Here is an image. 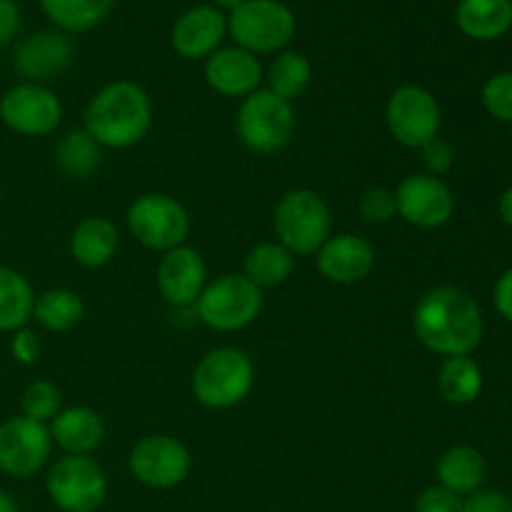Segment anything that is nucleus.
Instances as JSON below:
<instances>
[{
    "label": "nucleus",
    "instance_id": "obj_1",
    "mask_svg": "<svg viewBox=\"0 0 512 512\" xmlns=\"http://www.w3.org/2000/svg\"><path fill=\"white\" fill-rule=\"evenodd\" d=\"M415 338L435 355H470L485 335L478 300L455 285H438L418 300L413 313Z\"/></svg>",
    "mask_w": 512,
    "mask_h": 512
},
{
    "label": "nucleus",
    "instance_id": "obj_2",
    "mask_svg": "<svg viewBox=\"0 0 512 512\" xmlns=\"http://www.w3.org/2000/svg\"><path fill=\"white\" fill-rule=\"evenodd\" d=\"M153 125L150 95L133 80H115L90 98L83 128L100 148L125 150L138 145Z\"/></svg>",
    "mask_w": 512,
    "mask_h": 512
},
{
    "label": "nucleus",
    "instance_id": "obj_3",
    "mask_svg": "<svg viewBox=\"0 0 512 512\" xmlns=\"http://www.w3.org/2000/svg\"><path fill=\"white\" fill-rule=\"evenodd\" d=\"M255 385V365L240 348H215L195 365V400L210 410H230L243 403Z\"/></svg>",
    "mask_w": 512,
    "mask_h": 512
},
{
    "label": "nucleus",
    "instance_id": "obj_4",
    "mask_svg": "<svg viewBox=\"0 0 512 512\" xmlns=\"http://www.w3.org/2000/svg\"><path fill=\"white\" fill-rule=\"evenodd\" d=\"M275 238L293 255H315L333 235V215L315 190H288L273 210Z\"/></svg>",
    "mask_w": 512,
    "mask_h": 512
},
{
    "label": "nucleus",
    "instance_id": "obj_5",
    "mask_svg": "<svg viewBox=\"0 0 512 512\" xmlns=\"http://www.w3.org/2000/svg\"><path fill=\"white\" fill-rule=\"evenodd\" d=\"M263 290L243 273H228L208 283L195 300V315L215 333H238L263 313Z\"/></svg>",
    "mask_w": 512,
    "mask_h": 512
},
{
    "label": "nucleus",
    "instance_id": "obj_6",
    "mask_svg": "<svg viewBox=\"0 0 512 512\" xmlns=\"http://www.w3.org/2000/svg\"><path fill=\"white\" fill-rule=\"evenodd\" d=\"M298 30L295 13L280 0H245L228 15V33L248 53H280Z\"/></svg>",
    "mask_w": 512,
    "mask_h": 512
},
{
    "label": "nucleus",
    "instance_id": "obj_7",
    "mask_svg": "<svg viewBox=\"0 0 512 512\" xmlns=\"http://www.w3.org/2000/svg\"><path fill=\"white\" fill-rule=\"evenodd\" d=\"M238 138L258 155H275L290 145L295 135V110L290 100L265 90H255L240 103L235 118Z\"/></svg>",
    "mask_w": 512,
    "mask_h": 512
},
{
    "label": "nucleus",
    "instance_id": "obj_8",
    "mask_svg": "<svg viewBox=\"0 0 512 512\" xmlns=\"http://www.w3.org/2000/svg\"><path fill=\"white\" fill-rule=\"evenodd\" d=\"M130 235L143 248L168 253L185 245L190 235V215L180 200L165 193H145L130 203L125 215Z\"/></svg>",
    "mask_w": 512,
    "mask_h": 512
},
{
    "label": "nucleus",
    "instance_id": "obj_9",
    "mask_svg": "<svg viewBox=\"0 0 512 512\" xmlns=\"http://www.w3.org/2000/svg\"><path fill=\"white\" fill-rule=\"evenodd\" d=\"M45 490L60 512H95L105 503L108 478L90 455H63L48 470Z\"/></svg>",
    "mask_w": 512,
    "mask_h": 512
},
{
    "label": "nucleus",
    "instance_id": "obj_10",
    "mask_svg": "<svg viewBox=\"0 0 512 512\" xmlns=\"http://www.w3.org/2000/svg\"><path fill=\"white\" fill-rule=\"evenodd\" d=\"M385 125L390 135L405 148H423L433 138L440 135L443 125V113L430 93L423 85H400L393 90L385 105Z\"/></svg>",
    "mask_w": 512,
    "mask_h": 512
},
{
    "label": "nucleus",
    "instance_id": "obj_11",
    "mask_svg": "<svg viewBox=\"0 0 512 512\" xmlns=\"http://www.w3.org/2000/svg\"><path fill=\"white\" fill-rule=\"evenodd\" d=\"M0 120L5 128L25 138L55 133L63 120V103L50 88L38 83H18L0 98Z\"/></svg>",
    "mask_w": 512,
    "mask_h": 512
},
{
    "label": "nucleus",
    "instance_id": "obj_12",
    "mask_svg": "<svg viewBox=\"0 0 512 512\" xmlns=\"http://www.w3.org/2000/svg\"><path fill=\"white\" fill-rule=\"evenodd\" d=\"M130 473L138 483L153 490H170L185 483L193 468L190 450L170 435H148L130 450Z\"/></svg>",
    "mask_w": 512,
    "mask_h": 512
},
{
    "label": "nucleus",
    "instance_id": "obj_13",
    "mask_svg": "<svg viewBox=\"0 0 512 512\" xmlns=\"http://www.w3.org/2000/svg\"><path fill=\"white\" fill-rule=\"evenodd\" d=\"M53 438L45 423L18 415L0 423V473L10 478H30L48 463Z\"/></svg>",
    "mask_w": 512,
    "mask_h": 512
},
{
    "label": "nucleus",
    "instance_id": "obj_14",
    "mask_svg": "<svg viewBox=\"0 0 512 512\" xmlns=\"http://www.w3.org/2000/svg\"><path fill=\"white\" fill-rule=\"evenodd\" d=\"M393 193L400 218L420 230L443 228L455 213L453 190L435 175H408Z\"/></svg>",
    "mask_w": 512,
    "mask_h": 512
},
{
    "label": "nucleus",
    "instance_id": "obj_15",
    "mask_svg": "<svg viewBox=\"0 0 512 512\" xmlns=\"http://www.w3.org/2000/svg\"><path fill=\"white\" fill-rule=\"evenodd\" d=\"M155 283L165 303L173 308H193L208 285V265L198 250L190 245H178L163 253L155 270Z\"/></svg>",
    "mask_w": 512,
    "mask_h": 512
},
{
    "label": "nucleus",
    "instance_id": "obj_16",
    "mask_svg": "<svg viewBox=\"0 0 512 512\" xmlns=\"http://www.w3.org/2000/svg\"><path fill=\"white\" fill-rule=\"evenodd\" d=\"M73 60V43L63 30H40L13 50V70L23 83H43L63 73Z\"/></svg>",
    "mask_w": 512,
    "mask_h": 512
},
{
    "label": "nucleus",
    "instance_id": "obj_17",
    "mask_svg": "<svg viewBox=\"0 0 512 512\" xmlns=\"http://www.w3.org/2000/svg\"><path fill=\"white\" fill-rule=\"evenodd\" d=\"M320 275L335 285H355L375 268V248L370 240L355 233L330 235L315 253Z\"/></svg>",
    "mask_w": 512,
    "mask_h": 512
},
{
    "label": "nucleus",
    "instance_id": "obj_18",
    "mask_svg": "<svg viewBox=\"0 0 512 512\" xmlns=\"http://www.w3.org/2000/svg\"><path fill=\"white\" fill-rule=\"evenodd\" d=\"M228 35V18L215 5L188 8L173 25L170 45L185 60L210 58Z\"/></svg>",
    "mask_w": 512,
    "mask_h": 512
},
{
    "label": "nucleus",
    "instance_id": "obj_19",
    "mask_svg": "<svg viewBox=\"0 0 512 512\" xmlns=\"http://www.w3.org/2000/svg\"><path fill=\"white\" fill-rule=\"evenodd\" d=\"M263 65L258 55L238 48H218L205 60V83L223 98H248L263 83Z\"/></svg>",
    "mask_w": 512,
    "mask_h": 512
},
{
    "label": "nucleus",
    "instance_id": "obj_20",
    "mask_svg": "<svg viewBox=\"0 0 512 512\" xmlns=\"http://www.w3.org/2000/svg\"><path fill=\"white\" fill-rule=\"evenodd\" d=\"M50 438L65 455H90L103 445L105 423L93 408L73 405L50 420Z\"/></svg>",
    "mask_w": 512,
    "mask_h": 512
},
{
    "label": "nucleus",
    "instance_id": "obj_21",
    "mask_svg": "<svg viewBox=\"0 0 512 512\" xmlns=\"http://www.w3.org/2000/svg\"><path fill=\"white\" fill-rule=\"evenodd\" d=\"M118 245V228H115L113 220L103 218V215L83 218L70 235V255H73L75 263L88 270L108 265L118 253Z\"/></svg>",
    "mask_w": 512,
    "mask_h": 512
},
{
    "label": "nucleus",
    "instance_id": "obj_22",
    "mask_svg": "<svg viewBox=\"0 0 512 512\" xmlns=\"http://www.w3.org/2000/svg\"><path fill=\"white\" fill-rule=\"evenodd\" d=\"M458 28L473 40H495L512 28V0H460Z\"/></svg>",
    "mask_w": 512,
    "mask_h": 512
},
{
    "label": "nucleus",
    "instance_id": "obj_23",
    "mask_svg": "<svg viewBox=\"0 0 512 512\" xmlns=\"http://www.w3.org/2000/svg\"><path fill=\"white\" fill-rule=\"evenodd\" d=\"M435 473H438L443 488L453 490L455 495L463 498V495H473L483 488L488 465H485L480 450L470 448V445H458V448H450L448 453H443Z\"/></svg>",
    "mask_w": 512,
    "mask_h": 512
},
{
    "label": "nucleus",
    "instance_id": "obj_24",
    "mask_svg": "<svg viewBox=\"0 0 512 512\" xmlns=\"http://www.w3.org/2000/svg\"><path fill=\"white\" fill-rule=\"evenodd\" d=\"M55 163L70 180H90L103 165V148L85 128L68 130L55 143Z\"/></svg>",
    "mask_w": 512,
    "mask_h": 512
},
{
    "label": "nucleus",
    "instance_id": "obj_25",
    "mask_svg": "<svg viewBox=\"0 0 512 512\" xmlns=\"http://www.w3.org/2000/svg\"><path fill=\"white\" fill-rule=\"evenodd\" d=\"M35 293L23 273L0 265V333H15L33 318Z\"/></svg>",
    "mask_w": 512,
    "mask_h": 512
},
{
    "label": "nucleus",
    "instance_id": "obj_26",
    "mask_svg": "<svg viewBox=\"0 0 512 512\" xmlns=\"http://www.w3.org/2000/svg\"><path fill=\"white\" fill-rule=\"evenodd\" d=\"M295 255L280 243H260L248 250L243 260V275L260 290L278 288L293 275Z\"/></svg>",
    "mask_w": 512,
    "mask_h": 512
},
{
    "label": "nucleus",
    "instance_id": "obj_27",
    "mask_svg": "<svg viewBox=\"0 0 512 512\" xmlns=\"http://www.w3.org/2000/svg\"><path fill=\"white\" fill-rule=\"evenodd\" d=\"M438 390L450 405L475 403L483 393V370L470 355L445 358L438 370Z\"/></svg>",
    "mask_w": 512,
    "mask_h": 512
},
{
    "label": "nucleus",
    "instance_id": "obj_28",
    "mask_svg": "<svg viewBox=\"0 0 512 512\" xmlns=\"http://www.w3.org/2000/svg\"><path fill=\"white\" fill-rule=\"evenodd\" d=\"M115 0H40L50 23L63 33H85L103 23Z\"/></svg>",
    "mask_w": 512,
    "mask_h": 512
},
{
    "label": "nucleus",
    "instance_id": "obj_29",
    "mask_svg": "<svg viewBox=\"0 0 512 512\" xmlns=\"http://www.w3.org/2000/svg\"><path fill=\"white\" fill-rule=\"evenodd\" d=\"M33 318L48 333H70L85 318V303L78 293L68 288L45 290L35 298Z\"/></svg>",
    "mask_w": 512,
    "mask_h": 512
},
{
    "label": "nucleus",
    "instance_id": "obj_30",
    "mask_svg": "<svg viewBox=\"0 0 512 512\" xmlns=\"http://www.w3.org/2000/svg\"><path fill=\"white\" fill-rule=\"evenodd\" d=\"M265 80H268L270 93L293 103L295 98H300L310 88L313 65L298 50H280L273 63H270Z\"/></svg>",
    "mask_w": 512,
    "mask_h": 512
},
{
    "label": "nucleus",
    "instance_id": "obj_31",
    "mask_svg": "<svg viewBox=\"0 0 512 512\" xmlns=\"http://www.w3.org/2000/svg\"><path fill=\"white\" fill-rule=\"evenodd\" d=\"M20 410L35 423H50L63 410V393L50 380H35L20 395Z\"/></svg>",
    "mask_w": 512,
    "mask_h": 512
},
{
    "label": "nucleus",
    "instance_id": "obj_32",
    "mask_svg": "<svg viewBox=\"0 0 512 512\" xmlns=\"http://www.w3.org/2000/svg\"><path fill=\"white\" fill-rule=\"evenodd\" d=\"M483 105L495 120L512 123V73L493 75L488 83L483 85Z\"/></svg>",
    "mask_w": 512,
    "mask_h": 512
},
{
    "label": "nucleus",
    "instance_id": "obj_33",
    "mask_svg": "<svg viewBox=\"0 0 512 512\" xmlns=\"http://www.w3.org/2000/svg\"><path fill=\"white\" fill-rule=\"evenodd\" d=\"M360 215H363V220H368V223H375V225L390 223V220L398 215V205H395L393 190L383 188V185L365 190V195L360 198Z\"/></svg>",
    "mask_w": 512,
    "mask_h": 512
},
{
    "label": "nucleus",
    "instance_id": "obj_34",
    "mask_svg": "<svg viewBox=\"0 0 512 512\" xmlns=\"http://www.w3.org/2000/svg\"><path fill=\"white\" fill-rule=\"evenodd\" d=\"M465 500L443 485L425 488L415 500V512H463Z\"/></svg>",
    "mask_w": 512,
    "mask_h": 512
},
{
    "label": "nucleus",
    "instance_id": "obj_35",
    "mask_svg": "<svg viewBox=\"0 0 512 512\" xmlns=\"http://www.w3.org/2000/svg\"><path fill=\"white\" fill-rule=\"evenodd\" d=\"M420 158H423L428 175L440 178V175L450 173V168L455 165V150L450 148V143H445L443 138H433L430 143H425L423 148H420Z\"/></svg>",
    "mask_w": 512,
    "mask_h": 512
},
{
    "label": "nucleus",
    "instance_id": "obj_36",
    "mask_svg": "<svg viewBox=\"0 0 512 512\" xmlns=\"http://www.w3.org/2000/svg\"><path fill=\"white\" fill-rule=\"evenodd\" d=\"M463 512H512V500L498 490H478L468 495Z\"/></svg>",
    "mask_w": 512,
    "mask_h": 512
},
{
    "label": "nucleus",
    "instance_id": "obj_37",
    "mask_svg": "<svg viewBox=\"0 0 512 512\" xmlns=\"http://www.w3.org/2000/svg\"><path fill=\"white\" fill-rule=\"evenodd\" d=\"M10 353L18 363L23 365H33L38 363L40 358V340L33 330L20 328L13 333V340H10Z\"/></svg>",
    "mask_w": 512,
    "mask_h": 512
},
{
    "label": "nucleus",
    "instance_id": "obj_38",
    "mask_svg": "<svg viewBox=\"0 0 512 512\" xmlns=\"http://www.w3.org/2000/svg\"><path fill=\"white\" fill-rule=\"evenodd\" d=\"M20 23V8L15 0H0V48L8 43H13V38L18 35Z\"/></svg>",
    "mask_w": 512,
    "mask_h": 512
},
{
    "label": "nucleus",
    "instance_id": "obj_39",
    "mask_svg": "<svg viewBox=\"0 0 512 512\" xmlns=\"http://www.w3.org/2000/svg\"><path fill=\"white\" fill-rule=\"evenodd\" d=\"M493 300H495V310H498L508 323H512V268L505 270V273L498 278V283H495Z\"/></svg>",
    "mask_w": 512,
    "mask_h": 512
},
{
    "label": "nucleus",
    "instance_id": "obj_40",
    "mask_svg": "<svg viewBox=\"0 0 512 512\" xmlns=\"http://www.w3.org/2000/svg\"><path fill=\"white\" fill-rule=\"evenodd\" d=\"M498 208H500V218H503V223H508L512 228V185L503 193Z\"/></svg>",
    "mask_w": 512,
    "mask_h": 512
},
{
    "label": "nucleus",
    "instance_id": "obj_41",
    "mask_svg": "<svg viewBox=\"0 0 512 512\" xmlns=\"http://www.w3.org/2000/svg\"><path fill=\"white\" fill-rule=\"evenodd\" d=\"M0 512H20L18 503H15L5 490H0Z\"/></svg>",
    "mask_w": 512,
    "mask_h": 512
},
{
    "label": "nucleus",
    "instance_id": "obj_42",
    "mask_svg": "<svg viewBox=\"0 0 512 512\" xmlns=\"http://www.w3.org/2000/svg\"><path fill=\"white\" fill-rule=\"evenodd\" d=\"M243 3L245 0H213L215 8H230V10H235L238 5H243Z\"/></svg>",
    "mask_w": 512,
    "mask_h": 512
},
{
    "label": "nucleus",
    "instance_id": "obj_43",
    "mask_svg": "<svg viewBox=\"0 0 512 512\" xmlns=\"http://www.w3.org/2000/svg\"><path fill=\"white\" fill-rule=\"evenodd\" d=\"M0 200H3V185H0Z\"/></svg>",
    "mask_w": 512,
    "mask_h": 512
}]
</instances>
